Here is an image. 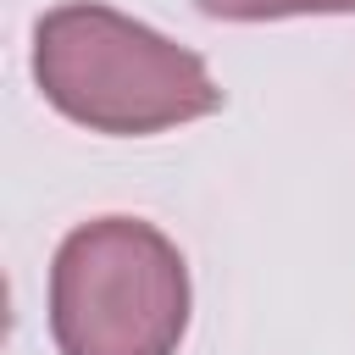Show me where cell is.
Returning <instances> with one entry per match:
<instances>
[{
	"label": "cell",
	"instance_id": "cell-1",
	"mask_svg": "<svg viewBox=\"0 0 355 355\" xmlns=\"http://www.w3.org/2000/svg\"><path fill=\"white\" fill-rule=\"evenodd\" d=\"M33 78L61 116L94 133H161L222 105V89L194 50L94 0L39 17Z\"/></svg>",
	"mask_w": 355,
	"mask_h": 355
},
{
	"label": "cell",
	"instance_id": "cell-2",
	"mask_svg": "<svg viewBox=\"0 0 355 355\" xmlns=\"http://www.w3.org/2000/svg\"><path fill=\"white\" fill-rule=\"evenodd\" d=\"M189 266L139 216H100L61 239L50 266V333L61 355H178Z\"/></svg>",
	"mask_w": 355,
	"mask_h": 355
},
{
	"label": "cell",
	"instance_id": "cell-3",
	"mask_svg": "<svg viewBox=\"0 0 355 355\" xmlns=\"http://www.w3.org/2000/svg\"><path fill=\"white\" fill-rule=\"evenodd\" d=\"M205 17L222 22H272V17H327V11H355V0H200Z\"/></svg>",
	"mask_w": 355,
	"mask_h": 355
}]
</instances>
